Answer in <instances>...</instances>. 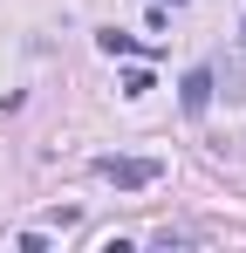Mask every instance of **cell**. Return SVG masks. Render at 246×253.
Segmentation results:
<instances>
[{
	"label": "cell",
	"instance_id": "obj_1",
	"mask_svg": "<svg viewBox=\"0 0 246 253\" xmlns=\"http://www.w3.org/2000/svg\"><path fill=\"white\" fill-rule=\"evenodd\" d=\"M96 178H110L117 192H144L164 178V158H96Z\"/></svg>",
	"mask_w": 246,
	"mask_h": 253
},
{
	"label": "cell",
	"instance_id": "obj_2",
	"mask_svg": "<svg viewBox=\"0 0 246 253\" xmlns=\"http://www.w3.org/2000/svg\"><path fill=\"white\" fill-rule=\"evenodd\" d=\"M212 96H219L212 69H192V76L178 83V103H185V117H205V110H212Z\"/></svg>",
	"mask_w": 246,
	"mask_h": 253
},
{
	"label": "cell",
	"instance_id": "obj_3",
	"mask_svg": "<svg viewBox=\"0 0 246 253\" xmlns=\"http://www.w3.org/2000/svg\"><path fill=\"white\" fill-rule=\"evenodd\" d=\"M212 83H226V96H240V103H246V62L233 55L226 69H212Z\"/></svg>",
	"mask_w": 246,
	"mask_h": 253
},
{
	"label": "cell",
	"instance_id": "obj_4",
	"mask_svg": "<svg viewBox=\"0 0 246 253\" xmlns=\"http://www.w3.org/2000/svg\"><path fill=\"white\" fill-rule=\"evenodd\" d=\"M96 48H103V55H137V35H123V28H103V35H96Z\"/></svg>",
	"mask_w": 246,
	"mask_h": 253
},
{
	"label": "cell",
	"instance_id": "obj_5",
	"mask_svg": "<svg viewBox=\"0 0 246 253\" xmlns=\"http://www.w3.org/2000/svg\"><path fill=\"white\" fill-rule=\"evenodd\" d=\"M144 89H158V83H151V69H130V76H123V96H144Z\"/></svg>",
	"mask_w": 246,
	"mask_h": 253
},
{
	"label": "cell",
	"instance_id": "obj_6",
	"mask_svg": "<svg viewBox=\"0 0 246 253\" xmlns=\"http://www.w3.org/2000/svg\"><path fill=\"white\" fill-rule=\"evenodd\" d=\"M158 7H185V0H158Z\"/></svg>",
	"mask_w": 246,
	"mask_h": 253
},
{
	"label": "cell",
	"instance_id": "obj_7",
	"mask_svg": "<svg viewBox=\"0 0 246 253\" xmlns=\"http://www.w3.org/2000/svg\"><path fill=\"white\" fill-rule=\"evenodd\" d=\"M240 35H246V28H240Z\"/></svg>",
	"mask_w": 246,
	"mask_h": 253
}]
</instances>
